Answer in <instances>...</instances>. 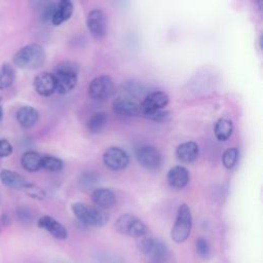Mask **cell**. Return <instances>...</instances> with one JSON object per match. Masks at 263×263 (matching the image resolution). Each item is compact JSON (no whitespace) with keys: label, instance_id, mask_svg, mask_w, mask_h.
<instances>
[{"label":"cell","instance_id":"1","mask_svg":"<svg viewBox=\"0 0 263 263\" xmlns=\"http://www.w3.org/2000/svg\"><path fill=\"white\" fill-rule=\"evenodd\" d=\"M78 66L73 62H62L58 64L52 73L55 80V92L65 95L70 92L77 84Z\"/></svg>","mask_w":263,"mask_h":263},{"label":"cell","instance_id":"2","mask_svg":"<svg viewBox=\"0 0 263 263\" xmlns=\"http://www.w3.org/2000/svg\"><path fill=\"white\" fill-rule=\"evenodd\" d=\"M46 59L44 48L37 43L22 47L13 57V63L21 69L33 70L40 68Z\"/></svg>","mask_w":263,"mask_h":263},{"label":"cell","instance_id":"3","mask_svg":"<svg viewBox=\"0 0 263 263\" xmlns=\"http://www.w3.org/2000/svg\"><path fill=\"white\" fill-rule=\"evenodd\" d=\"M71 209L77 220L84 225L102 227L109 220V215L96 205H89L84 202H75L72 204Z\"/></svg>","mask_w":263,"mask_h":263},{"label":"cell","instance_id":"4","mask_svg":"<svg viewBox=\"0 0 263 263\" xmlns=\"http://www.w3.org/2000/svg\"><path fill=\"white\" fill-rule=\"evenodd\" d=\"M192 228V215L190 208L182 203L177 212L174 226L171 230V237L177 243L184 242L190 235Z\"/></svg>","mask_w":263,"mask_h":263},{"label":"cell","instance_id":"5","mask_svg":"<svg viewBox=\"0 0 263 263\" xmlns=\"http://www.w3.org/2000/svg\"><path fill=\"white\" fill-rule=\"evenodd\" d=\"M114 227L120 234L135 238L143 237L148 232V228L145 223L138 217L130 214H124L118 217Z\"/></svg>","mask_w":263,"mask_h":263},{"label":"cell","instance_id":"6","mask_svg":"<svg viewBox=\"0 0 263 263\" xmlns=\"http://www.w3.org/2000/svg\"><path fill=\"white\" fill-rule=\"evenodd\" d=\"M138 249L146 256L154 259L157 263L166 259L168 255V249L166 245L159 238L152 236L145 235L140 237L138 241Z\"/></svg>","mask_w":263,"mask_h":263},{"label":"cell","instance_id":"7","mask_svg":"<svg viewBox=\"0 0 263 263\" xmlns=\"http://www.w3.org/2000/svg\"><path fill=\"white\" fill-rule=\"evenodd\" d=\"M114 82L110 76L101 75L93 78L88 85V95L97 101L109 99L114 92Z\"/></svg>","mask_w":263,"mask_h":263},{"label":"cell","instance_id":"8","mask_svg":"<svg viewBox=\"0 0 263 263\" xmlns=\"http://www.w3.org/2000/svg\"><path fill=\"white\" fill-rule=\"evenodd\" d=\"M104 164L112 171H121L129 162L128 154L119 147H110L103 154Z\"/></svg>","mask_w":263,"mask_h":263},{"label":"cell","instance_id":"9","mask_svg":"<svg viewBox=\"0 0 263 263\" xmlns=\"http://www.w3.org/2000/svg\"><path fill=\"white\" fill-rule=\"evenodd\" d=\"M86 26L92 37L96 39L104 38L108 29L105 13L101 9L90 10L86 17Z\"/></svg>","mask_w":263,"mask_h":263},{"label":"cell","instance_id":"10","mask_svg":"<svg viewBox=\"0 0 263 263\" xmlns=\"http://www.w3.org/2000/svg\"><path fill=\"white\" fill-rule=\"evenodd\" d=\"M137 159L147 170H157L162 162L160 152L151 145H145L138 149Z\"/></svg>","mask_w":263,"mask_h":263},{"label":"cell","instance_id":"11","mask_svg":"<svg viewBox=\"0 0 263 263\" xmlns=\"http://www.w3.org/2000/svg\"><path fill=\"white\" fill-rule=\"evenodd\" d=\"M168 101L170 98L164 91L156 90L148 93L140 103V116L147 112L164 109L167 106Z\"/></svg>","mask_w":263,"mask_h":263},{"label":"cell","instance_id":"12","mask_svg":"<svg viewBox=\"0 0 263 263\" xmlns=\"http://www.w3.org/2000/svg\"><path fill=\"white\" fill-rule=\"evenodd\" d=\"M38 227L46 230L52 237L64 240L68 237V231L66 227L51 216L44 215L38 220Z\"/></svg>","mask_w":263,"mask_h":263},{"label":"cell","instance_id":"13","mask_svg":"<svg viewBox=\"0 0 263 263\" xmlns=\"http://www.w3.org/2000/svg\"><path fill=\"white\" fill-rule=\"evenodd\" d=\"M0 180L6 187L17 190H28L32 186L24 176L10 170H2L0 172Z\"/></svg>","mask_w":263,"mask_h":263},{"label":"cell","instance_id":"14","mask_svg":"<svg viewBox=\"0 0 263 263\" xmlns=\"http://www.w3.org/2000/svg\"><path fill=\"white\" fill-rule=\"evenodd\" d=\"M34 88L40 96L49 97L55 92V80L52 73L42 72L34 79Z\"/></svg>","mask_w":263,"mask_h":263},{"label":"cell","instance_id":"15","mask_svg":"<svg viewBox=\"0 0 263 263\" xmlns=\"http://www.w3.org/2000/svg\"><path fill=\"white\" fill-rule=\"evenodd\" d=\"M113 111L121 116H140V104L129 98L119 97L113 102Z\"/></svg>","mask_w":263,"mask_h":263},{"label":"cell","instance_id":"16","mask_svg":"<svg viewBox=\"0 0 263 263\" xmlns=\"http://www.w3.org/2000/svg\"><path fill=\"white\" fill-rule=\"evenodd\" d=\"M91 200L97 208L105 211L116 203V196L112 190L102 187L93 190L91 193Z\"/></svg>","mask_w":263,"mask_h":263},{"label":"cell","instance_id":"17","mask_svg":"<svg viewBox=\"0 0 263 263\" xmlns=\"http://www.w3.org/2000/svg\"><path fill=\"white\" fill-rule=\"evenodd\" d=\"M166 180L171 187L175 189H182L189 182V172L182 165H176L168 171Z\"/></svg>","mask_w":263,"mask_h":263},{"label":"cell","instance_id":"18","mask_svg":"<svg viewBox=\"0 0 263 263\" xmlns=\"http://www.w3.org/2000/svg\"><path fill=\"white\" fill-rule=\"evenodd\" d=\"M199 154V147L195 142L189 141L180 144L176 149L177 158L184 163H191L196 160Z\"/></svg>","mask_w":263,"mask_h":263},{"label":"cell","instance_id":"19","mask_svg":"<svg viewBox=\"0 0 263 263\" xmlns=\"http://www.w3.org/2000/svg\"><path fill=\"white\" fill-rule=\"evenodd\" d=\"M72 13H73L72 2L70 0H62L57 4L50 22L53 26H60L66 21H68L71 17Z\"/></svg>","mask_w":263,"mask_h":263},{"label":"cell","instance_id":"20","mask_svg":"<svg viewBox=\"0 0 263 263\" xmlns=\"http://www.w3.org/2000/svg\"><path fill=\"white\" fill-rule=\"evenodd\" d=\"M39 119L38 111L31 106H23L16 112V120L24 128H30Z\"/></svg>","mask_w":263,"mask_h":263},{"label":"cell","instance_id":"21","mask_svg":"<svg viewBox=\"0 0 263 263\" xmlns=\"http://www.w3.org/2000/svg\"><path fill=\"white\" fill-rule=\"evenodd\" d=\"M42 155L35 151H27L23 154L21 163L23 167L28 172H36L41 168Z\"/></svg>","mask_w":263,"mask_h":263},{"label":"cell","instance_id":"22","mask_svg":"<svg viewBox=\"0 0 263 263\" xmlns=\"http://www.w3.org/2000/svg\"><path fill=\"white\" fill-rule=\"evenodd\" d=\"M107 114L105 112L93 113L86 122V127L90 134H98L107 124Z\"/></svg>","mask_w":263,"mask_h":263},{"label":"cell","instance_id":"23","mask_svg":"<svg viewBox=\"0 0 263 263\" xmlns=\"http://www.w3.org/2000/svg\"><path fill=\"white\" fill-rule=\"evenodd\" d=\"M233 130V124L229 119L226 118H221L219 119L214 128V133L216 138L219 141H226L230 138L231 134Z\"/></svg>","mask_w":263,"mask_h":263},{"label":"cell","instance_id":"24","mask_svg":"<svg viewBox=\"0 0 263 263\" xmlns=\"http://www.w3.org/2000/svg\"><path fill=\"white\" fill-rule=\"evenodd\" d=\"M15 79V71L10 64H3L0 68V87L7 88L12 85Z\"/></svg>","mask_w":263,"mask_h":263},{"label":"cell","instance_id":"25","mask_svg":"<svg viewBox=\"0 0 263 263\" xmlns=\"http://www.w3.org/2000/svg\"><path fill=\"white\" fill-rule=\"evenodd\" d=\"M64 162L52 155H43L41 158V168L49 172H59L63 168Z\"/></svg>","mask_w":263,"mask_h":263},{"label":"cell","instance_id":"26","mask_svg":"<svg viewBox=\"0 0 263 263\" xmlns=\"http://www.w3.org/2000/svg\"><path fill=\"white\" fill-rule=\"evenodd\" d=\"M238 155H239V152L236 147H231V148L226 149L222 156L223 165L226 168H232L237 162Z\"/></svg>","mask_w":263,"mask_h":263},{"label":"cell","instance_id":"27","mask_svg":"<svg viewBox=\"0 0 263 263\" xmlns=\"http://www.w3.org/2000/svg\"><path fill=\"white\" fill-rule=\"evenodd\" d=\"M195 249H196L197 254L201 258L206 259L210 256L211 249H210V245H209V242H208V240L205 238L198 237L196 239V241H195Z\"/></svg>","mask_w":263,"mask_h":263},{"label":"cell","instance_id":"28","mask_svg":"<svg viewBox=\"0 0 263 263\" xmlns=\"http://www.w3.org/2000/svg\"><path fill=\"white\" fill-rule=\"evenodd\" d=\"M142 117L153 120V121H165L170 117V112L165 111L164 109L162 110H156V111H151L144 113Z\"/></svg>","mask_w":263,"mask_h":263},{"label":"cell","instance_id":"29","mask_svg":"<svg viewBox=\"0 0 263 263\" xmlns=\"http://www.w3.org/2000/svg\"><path fill=\"white\" fill-rule=\"evenodd\" d=\"M12 153V146L6 140H0V157H7Z\"/></svg>","mask_w":263,"mask_h":263},{"label":"cell","instance_id":"30","mask_svg":"<svg viewBox=\"0 0 263 263\" xmlns=\"http://www.w3.org/2000/svg\"><path fill=\"white\" fill-rule=\"evenodd\" d=\"M79 182L82 186H91L96 182V176L92 173H84L80 176Z\"/></svg>","mask_w":263,"mask_h":263},{"label":"cell","instance_id":"31","mask_svg":"<svg viewBox=\"0 0 263 263\" xmlns=\"http://www.w3.org/2000/svg\"><path fill=\"white\" fill-rule=\"evenodd\" d=\"M17 216L23 221H31L33 218V215L31 214L30 210H28L26 208H20L17 210Z\"/></svg>","mask_w":263,"mask_h":263},{"label":"cell","instance_id":"32","mask_svg":"<svg viewBox=\"0 0 263 263\" xmlns=\"http://www.w3.org/2000/svg\"><path fill=\"white\" fill-rule=\"evenodd\" d=\"M3 120V108L0 106V122Z\"/></svg>","mask_w":263,"mask_h":263},{"label":"cell","instance_id":"33","mask_svg":"<svg viewBox=\"0 0 263 263\" xmlns=\"http://www.w3.org/2000/svg\"><path fill=\"white\" fill-rule=\"evenodd\" d=\"M2 97H3V92H2V88L0 87V100H1Z\"/></svg>","mask_w":263,"mask_h":263},{"label":"cell","instance_id":"34","mask_svg":"<svg viewBox=\"0 0 263 263\" xmlns=\"http://www.w3.org/2000/svg\"><path fill=\"white\" fill-rule=\"evenodd\" d=\"M155 263H157V262H155Z\"/></svg>","mask_w":263,"mask_h":263}]
</instances>
